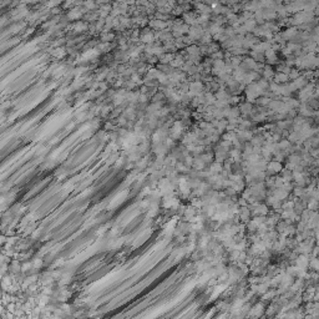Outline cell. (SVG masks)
I'll return each mask as SVG.
<instances>
[{
  "mask_svg": "<svg viewBox=\"0 0 319 319\" xmlns=\"http://www.w3.org/2000/svg\"><path fill=\"white\" fill-rule=\"evenodd\" d=\"M297 34H298L297 26H291V28H288L287 30H284V31L282 33V37L285 39V40H289V39H293Z\"/></svg>",
  "mask_w": 319,
  "mask_h": 319,
  "instance_id": "3957f363",
  "label": "cell"
},
{
  "mask_svg": "<svg viewBox=\"0 0 319 319\" xmlns=\"http://www.w3.org/2000/svg\"><path fill=\"white\" fill-rule=\"evenodd\" d=\"M81 16V11L79 9H73V10H70V13H69V19L70 20H76Z\"/></svg>",
  "mask_w": 319,
  "mask_h": 319,
  "instance_id": "ba28073f",
  "label": "cell"
},
{
  "mask_svg": "<svg viewBox=\"0 0 319 319\" xmlns=\"http://www.w3.org/2000/svg\"><path fill=\"white\" fill-rule=\"evenodd\" d=\"M274 77V82L275 84H285V82L288 81V75L287 74H283V73H278L277 75L273 76Z\"/></svg>",
  "mask_w": 319,
  "mask_h": 319,
  "instance_id": "8992f818",
  "label": "cell"
},
{
  "mask_svg": "<svg viewBox=\"0 0 319 319\" xmlns=\"http://www.w3.org/2000/svg\"><path fill=\"white\" fill-rule=\"evenodd\" d=\"M173 57H174V56H173L172 54H162V55L160 56V61H161V64H168Z\"/></svg>",
  "mask_w": 319,
  "mask_h": 319,
  "instance_id": "9c48e42d",
  "label": "cell"
},
{
  "mask_svg": "<svg viewBox=\"0 0 319 319\" xmlns=\"http://www.w3.org/2000/svg\"><path fill=\"white\" fill-rule=\"evenodd\" d=\"M96 2L100 3V4H106V3L109 2V0H96Z\"/></svg>",
  "mask_w": 319,
  "mask_h": 319,
  "instance_id": "4fadbf2b",
  "label": "cell"
},
{
  "mask_svg": "<svg viewBox=\"0 0 319 319\" xmlns=\"http://www.w3.org/2000/svg\"><path fill=\"white\" fill-rule=\"evenodd\" d=\"M196 10L200 13V14H211L212 13V8L207 4H204L202 2H198L196 4Z\"/></svg>",
  "mask_w": 319,
  "mask_h": 319,
  "instance_id": "277c9868",
  "label": "cell"
},
{
  "mask_svg": "<svg viewBox=\"0 0 319 319\" xmlns=\"http://www.w3.org/2000/svg\"><path fill=\"white\" fill-rule=\"evenodd\" d=\"M183 23L187 25H196L197 24V16L194 13H183Z\"/></svg>",
  "mask_w": 319,
  "mask_h": 319,
  "instance_id": "7a4b0ae2",
  "label": "cell"
},
{
  "mask_svg": "<svg viewBox=\"0 0 319 319\" xmlns=\"http://www.w3.org/2000/svg\"><path fill=\"white\" fill-rule=\"evenodd\" d=\"M170 25H172V24L168 21H164V20H158V19H153L150 21V26L152 29H156V30H163V29L168 28Z\"/></svg>",
  "mask_w": 319,
  "mask_h": 319,
  "instance_id": "6da1fadb",
  "label": "cell"
},
{
  "mask_svg": "<svg viewBox=\"0 0 319 319\" xmlns=\"http://www.w3.org/2000/svg\"><path fill=\"white\" fill-rule=\"evenodd\" d=\"M252 105L251 104H243L241 105V111L243 112V114H249V112H252Z\"/></svg>",
  "mask_w": 319,
  "mask_h": 319,
  "instance_id": "30bf717a",
  "label": "cell"
},
{
  "mask_svg": "<svg viewBox=\"0 0 319 319\" xmlns=\"http://www.w3.org/2000/svg\"><path fill=\"white\" fill-rule=\"evenodd\" d=\"M85 5H86V8L87 9H90V10H92V9H95V6H96V4L92 2V0H87V2L85 3Z\"/></svg>",
  "mask_w": 319,
  "mask_h": 319,
  "instance_id": "8fae6325",
  "label": "cell"
},
{
  "mask_svg": "<svg viewBox=\"0 0 319 319\" xmlns=\"http://www.w3.org/2000/svg\"><path fill=\"white\" fill-rule=\"evenodd\" d=\"M141 40L143 41V43H152L153 40H155V35H153L152 31H150L148 29H146V31H143L142 36H141Z\"/></svg>",
  "mask_w": 319,
  "mask_h": 319,
  "instance_id": "5b68a950",
  "label": "cell"
},
{
  "mask_svg": "<svg viewBox=\"0 0 319 319\" xmlns=\"http://www.w3.org/2000/svg\"><path fill=\"white\" fill-rule=\"evenodd\" d=\"M202 3H204V4H207V5H211L213 2H216V0H201Z\"/></svg>",
  "mask_w": 319,
  "mask_h": 319,
  "instance_id": "7c38bea8",
  "label": "cell"
},
{
  "mask_svg": "<svg viewBox=\"0 0 319 319\" xmlns=\"http://www.w3.org/2000/svg\"><path fill=\"white\" fill-rule=\"evenodd\" d=\"M263 75H264V79L265 80H271L273 76H274V73L271 66H265L264 67V71H263Z\"/></svg>",
  "mask_w": 319,
  "mask_h": 319,
  "instance_id": "52a82bcc",
  "label": "cell"
}]
</instances>
